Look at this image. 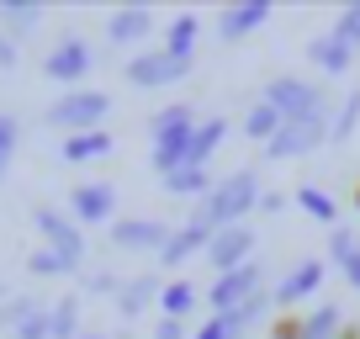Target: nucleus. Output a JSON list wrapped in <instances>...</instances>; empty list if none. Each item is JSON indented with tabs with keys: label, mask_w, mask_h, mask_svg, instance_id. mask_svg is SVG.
I'll use <instances>...</instances> for the list:
<instances>
[{
	"label": "nucleus",
	"mask_w": 360,
	"mask_h": 339,
	"mask_svg": "<svg viewBox=\"0 0 360 339\" xmlns=\"http://www.w3.org/2000/svg\"><path fill=\"white\" fill-rule=\"evenodd\" d=\"M249 207H259V175H255V170H233V175H223V181L196 202L191 223L207 228V234H223V228L244 223Z\"/></svg>",
	"instance_id": "1"
},
{
	"label": "nucleus",
	"mask_w": 360,
	"mask_h": 339,
	"mask_svg": "<svg viewBox=\"0 0 360 339\" xmlns=\"http://www.w3.org/2000/svg\"><path fill=\"white\" fill-rule=\"evenodd\" d=\"M191 133H196V106L191 101H175V106H165V112L148 117V165L159 170V181L186 165Z\"/></svg>",
	"instance_id": "2"
},
{
	"label": "nucleus",
	"mask_w": 360,
	"mask_h": 339,
	"mask_svg": "<svg viewBox=\"0 0 360 339\" xmlns=\"http://www.w3.org/2000/svg\"><path fill=\"white\" fill-rule=\"evenodd\" d=\"M259 101H270L276 112L286 117V122H297V117H328V106H334V96L318 91L313 79H297V75H276L265 85V96Z\"/></svg>",
	"instance_id": "3"
},
{
	"label": "nucleus",
	"mask_w": 360,
	"mask_h": 339,
	"mask_svg": "<svg viewBox=\"0 0 360 339\" xmlns=\"http://www.w3.org/2000/svg\"><path fill=\"white\" fill-rule=\"evenodd\" d=\"M106 112H112V96L106 91H64L48 106V122L64 127V138H69V133H96Z\"/></svg>",
	"instance_id": "4"
},
{
	"label": "nucleus",
	"mask_w": 360,
	"mask_h": 339,
	"mask_svg": "<svg viewBox=\"0 0 360 339\" xmlns=\"http://www.w3.org/2000/svg\"><path fill=\"white\" fill-rule=\"evenodd\" d=\"M122 75L133 79V85H143V91H165V85L191 75V58H175V53H165V48H143V53L127 58Z\"/></svg>",
	"instance_id": "5"
},
{
	"label": "nucleus",
	"mask_w": 360,
	"mask_h": 339,
	"mask_svg": "<svg viewBox=\"0 0 360 339\" xmlns=\"http://www.w3.org/2000/svg\"><path fill=\"white\" fill-rule=\"evenodd\" d=\"M32 223H37V234H43V249H53L58 260H69L79 271V260H85V234H79L75 217H64L58 207H37Z\"/></svg>",
	"instance_id": "6"
},
{
	"label": "nucleus",
	"mask_w": 360,
	"mask_h": 339,
	"mask_svg": "<svg viewBox=\"0 0 360 339\" xmlns=\"http://www.w3.org/2000/svg\"><path fill=\"white\" fill-rule=\"evenodd\" d=\"M328 117H297V122H281V133L265 143V154L270 159H302V154H313V148H323L328 143Z\"/></svg>",
	"instance_id": "7"
},
{
	"label": "nucleus",
	"mask_w": 360,
	"mask_h": 339,
	"mask_svg": "<svg viewBox=\"0 0 360 339\" xmlns=\"http://www.w3.org/2000/svg\"><path fill=\"white\" fill-rule=\"evenodd\" d=\"M255 297H259V260H249L244 271H228V276H217V281L207 286V318H223V313H233V307L255 302Z\"/></svg>",
	"instance_id": "8"
},
{
	"label": "nucleus",
	"mask_w": 360,
	"mask_h": 339,
	"mask_svg": "<svg viewBox=\"0 0 360 339\" xmlns=\"http://www.w3.org/2000/svg\"><path fill=\"white\" fill-rule=\"evenodd\" d=\"M69 217H75L79 228L85 223H117V186L112 181H79L75 191H69Z\"/></svg>",
	"instance_id": "9"
},
{
	"label": "nucleus",
	"mask_w": 360,
	"mask_h": 339,
	"mask_svg": "<svg viewBox=\"0 0 360 339\" xmlns=\"http://www.w3.org/2000/svg\"><path fill=\"white\" fill-rule=\"evenodd\" d=\"M255 228L249 223H238V228H223V234H212V244H207V265H212L217 276H228V271H244L249 265V255H255Z\"/></svg>",
	"instance_id": "10"
},
{
	"label": "nucleus",
	"mask_w": 360,
	"mask_h": 339,
	"mask_svg": "<svg viewBox=\"0 0 360 339\" xmlns=\"http://www.w3.org/2000/svg\"><path fill=\"white\" fill-rule=\"evenodd\" d=\"M169 234H175V228L165 223V217H117L112 223V244L117 249H138V255H159V249L169 244Z\"/></svg>",
	"instance_id": "11"
},
{
	"label": "nucleus",
	"mask_w": 360,
	"mask_h": 339,
	"mask_svg": "<svg viewBox=\"0 0 360 339\" xmlns=\"http://www.w3.org/2000/svg\"><path fill=\"white\" fill-rule=\"evenodd\" d=\"M90 64H96V53H90L79 37H64L58 48H48V53H43V75L58 79V85H79V79L90 75Z\"/></svg>",
	"instance_id": "12"
},
{
	"label": "nucleus",
	"mask_w": 360,
	"mask_h": 339,
	"mask_svg": "<svg viewBox=\"0 0 360 339\" xmlns=\"http://www.w3.org/2000/svg\"><path fill=\"white\" fill-rule=\"evenodd\" d=\"M318 286H323V260H297L292 271L281 276V286L270 292V302L281 307V313H292V302H302V297H313Z\"/></svg>",
	"instance_id": "13"
},
{
	"label": "nucleus",
	"mask_w": 360,
	"mask_h": 339,
	"mask_svg": "<svg viewBox=\"0 0 360 339\" xmlns=\"http://www.w3.org/2000/svg\"><path fill=\"white\" fill-rule=\"evenodd\" d=\"M0 324H11V339H53V324H48V307L32 302V297H16Z\"/></svg>",
	"instance_id": "14"
},
{
	"label": "nucleus",
	"mask_w": 360,
	"mask_h": 339,
	"mask_svg": "<svg viewBox=\"0 0 360 339\" xmlns=\"http://www.w3.org/2000/svg\"><path fill=\"white\" fill-rule=\"evenodd\" d=\"M355 53H360V48L349 43L345 32H318L313 43H307V58H313L323 75H345V69L355 64Z\"/></svg>",
	"instance_id": "15"
},
{
	"label": "nucleus",
	"mask_w": 360,
	"mask_h": 339,
	"mask_svg": "<svg viewBox=\"0 0 360 339\" xmlns=\"http://www.w3.org/2000/svg\"><path fill=\"white\" fill-rule=\"evenodd\" d=\"M265 22H270V6H265V0H249V6H228V11L217 16V37H223V43H238V37L259 32Z\"/></svg>",
	"instance_id": "16"
},
{
	"label": "nucleus",
	"mask_w": 360,
	"mask_h": 339,
	"mask_svg": "<svg viewBox=\"0 0 360 339\" xmlns=\"http://www.w3.org/2000/svg\"><path fill=\"white\" fill-rule=\"evenodd\" d=\"M148 32H154V11H148V6H122V11L106 16V37H112V43H122V48L143 43Z\"/></svg>",
	"instance_id": "17"
},
{
	"label": "nucleus",
	"mask_w": 360,
	"mask_h": 339,
	"mask_svg": "<svg viewBox=\"0 0 360 339\" xmlns=\"http://www.w3.org/2000/svg\"><path fill=\"white\" fill-rule=\"evenodd\" d=\"M207 244H212V234H207V228L180 223L175 234H169V244L159 249V265H165V271H175V265H186L191 255H207Z\"/></svg>",
	"instance_id": "18"
},
{
	"label": "nucleus",
	"mask_w": 360,
	"mask_h": 339,
	"mask_svg": "<svg viewBox=\"0 0 360 339\" xmlns=\"http://www.w3.org/2000/svg\"><path fill=\"white\" fill-rule=\"evenodd\" d=\"M228 138V117H207V122H196V133H191V148H186V165H196V170H207V159L217 154V143ZM180 165V170H186Z\"/></svg>",
	"instance_id": "19"
},
{
	"label": "nucleus",
	"mask_w": 360,
	"mask_h": 339,
	"mask_svg": "<svg viewBox=\"0 0 360 339\" xmlns=\"http://www.w3.org/2000/svg\"><path fill=\"white\" fill-rule=\"evenodd\" d=\"M101 154H112V133H69L64 143H58V159L64 165H85V159H101Z\"/></svg>",
	"instance_id": "20"
},
{
	"label": "nucleus",
	"mask_w": 360,
	"mask_h": 339,
	"mask_svg": "<svg viewBox=\"0 0 360 339\" xmlns=\"http://www.w3.org/2000/svg\"><path fill=\"white\" fill-rule=\"evenodd\" d=\"M196 37H202V16H196V11H180L175 22L165 27V53L191 58V53H196Z\"/></svg>",
	"instance_id": "21"
},
{
	"label": "nucleus",
	"mask_w": 360,
	"mask_h": 339,
	"mask_svg": "<svg viewBox=\"0 0 360 339\" xmlns=\"http://www.w3.org/2000/svg\"><path fill=\"white\" fill-rule=\"evenodd\" d=\"M159 292H165V286H159V276H133V281L117 292V313H122V318H138Z\"/></svg>",
	"instance_id": "22"
},
{
	"label": "nucleus",
	"mask_w": 360,
	"mask_h": 339,
	"mask_svg": "<svg viewBox=\"0 0 360 339\" xmlns=\"http://www.w3.org/2000/svg\"><path fill=\"white\" fill-rule=\"evenodd\" d=\"M281 122H286V117L276 112L270 101H255V106L244 112V138H255V143H270V138L281 133Z\"/></svg>",
	"instance_id": "23"
},
{
	"label": "nucleus",
	"mask_w": 360,
	"mask_h": 339,
	"mask_svg": "<svg viewBox=\"0 0 360 339\" xmlns=\"http://www.w3.org/2000/svg\"><path fill=\"white\" fill-rule=\"evenodd\" d=\"M292 202L302 207V212H313L318 223L328 228V234H334V228H339V202H334V196H328V191H318V186H297V196H292Z\"/></svg>",
	"instance_id": "24"
},
{
	"label": "nucleus",
	"mask_w": 360,
	"mask_h": 339,
	"mask_svg": "<svg viewBox=\"0 0 360 339\" xmlns=\"http://www.w3.org/2000/svg\"><path fill=\"white\" fill-rule=\"evenodd\" d=\"M212 186H217V181H207V170H196V165L165 175V191H169V196H207Z\"/></svg>",
	"instance_id": "25"
},
{
	"label": "nucleus",
	"mask_w": 360,
	"mask_h": 339,
	"mask_svg": "<svg viewBox=\"0 0 360 339\" xmlns=\"http://www.w3.org/2000/svg\"><path fill=\"white\" fill-rule=\"evenodd\" d=\"M48 324H53V339H79V297H58L48 307Z\"/></svg>",
	"instance_id": "26"
},
{
	"label": "nucleus",
	"mask_w": 360,
	"mask_h": 339,
	"mask_svg": "<svg viewBox=\"0 0 360 339\" xmlns=\"http://www.w3.org/2000/svg\"><path fill=\"white\" fill-rule=\"evenodd\" d=\"M196 307V286L191 281H169L165 292H159V313L165 318H186Z\"/></svg>",
	"instance_id": "27"
},
{
	"label": "nucleus",
	"mask_w": 360,
	"mask_h": 339,
	"mask_svg": "<svg viewBox=\"0 0 360 339\" xmlns=\"http://www.w3.org/2000/svg\"><path fill=\"white\" fill-rule=\"evenodd\" d=\"M43 22V6H27V0H6L0 6V27L6 32H27V27Z\"/></svg>",
	"instance_id": "28"
},
{
	"label": "nucleus",
	"mask_w": 360,
	"mask_h": 339,
	"mask_svg": "<svg viewBox=\"0 0 360 339\" xmlns=\"http://www.w3.org/2000/svg\"><path fill=\"white\" fill-rule=\"evenodd\" d=\"M339 324H345V313H339V302H318L313 313H307V339H334Z\"/></svg>",
	"instance_id": "29"
},
{
	"label": "nucleus",
	"mask_w": 360,
	"mask_h": 339,
	"mask_svg": "<svg viewBox=\"0 0 360 339\" xmlns=\"http://www.w3.org/2000/svg\"><path fill=\"white\" fill-rule=\"evenodd\" d=\"M16 148H22V122L11 112H0V181H6V170H11Z\"/></svg>",
	"instance_id": "30"
},
{
	"label": "nucleus",
	"mask_w": 360,
	"mask_h": 339,
	"mask_svg": "<svg viewBox=\"0 0 360 339\" xmlns=\"http://www.w3.org/2000/svg\"><path fill=\"white\" fill-rule=\"evenodd\" d=\"M27 271H32V276H75V265H69V260H58L53 249H43V244H37L32 255H27Z\"/></svg>",
	"instance_id": "31"
},
{
	"label": "nucleus",
	"mask_w": 360,
	"mask_h": 339,
	"mask_svg": "<svg viewBox=\"0 0 360 339\" xmlns=\"http://www.w3.org/2000/svg\"><path fill=\"white\" fill-rule=\"evenodd\" d=\"M270 339H307V313H276L270 318Z\"/></svg>",
	"instance_id": "32"
},
{
	"label": "nucleus",
	"mask_w": 360,
	"mask_h": 339,
	"mask_svg": "<svg viewBox=\"0 0 360 339\" xmlns=\"http://www.w3.org/2000/svg\"><path fill=\"white\" fill-rule=\"evenodd\" d=\"M355 122H360V91H349L345 106H339V117H334V143H345V138L355 133Z\"/></svg>",
	"instance_id": "33"
},
{
	"label": "nucleus",
	"mask_w": 360,
	"mask_h": 339,
	"mask_svg": "<svg viewBox=\"0 0 360 339\" xmlns=\"http://www.w3.org/2000/svg\"><path fill=\"white\" fill-rule=\"evenodd\" d=\"M355 249H360V238H355V228H345V223H339V228H334V234H328V260H334V265H345V260H349V255H355Z\"/></svg>",
	"instance_id": "34"
},
{
	"label": "nucleus",
	"mask_w": 360,
	"mask_h": 339,
	"mask_svg": "<svg viewBox=\"0 0 360 339\" xmlns=\"http://www.w3.org/2000/svg\"><path fill=\"white\" fill-rule=\"evenodd\" d=\"M334 32H345V37H349V43H355V48H360V0H355V6H345V11H339V22H334Z\"/></svg>",
	"instance_id": "35"
},
{
	"label": "nucleus",
	"mask_w": 360,
	"mask_h": 339,
	"mask_svg": "<svg viewBox=\"0 0 360 339\" xmlns=\"http://www.w3.org/2000/svg\"><path fill=\"white\" fill-rule=\"evenodd\" d=\"M154 339H186V324H180V318H159Z\"/></svg>",
	"instance_id": "36"
},
{
	"label": "nucleus",
	"mask_w": 360,
	"mask_h": 339,
	"mask_svg": "<svg viewBox=\"0 0 360 339\" xmlns=\"http://www.w3.org/2000/svg\"><path fill=\"white\" fill-rule=\"evenodd\" d=\"M339 271H345V281H349V286H355V292H360V249H355V255H349L345 265H339Z\"/></svg>",
	"instance_id": "37"
},
{
	"label": "nucleus",
	"mask_w": 360,
	"mask_h": 339,
	"mask_svg": "<svg viewBox=\"0 0 360 339\" xmlns=\"http://www.w3.org/2000/svg\"><path fill=\"white\" fill-rule=\"evenodd\" d=\"M11 64H16V43L0 32V69H11Z\"/></svg>",
	"instance_id": "38"
},
{
	"label": "nucleus",
	"mask_w": 360,
	"mask_h": 339,
	"mask_svg": "<svg viewBox=\"0 0 360 339\" xmlns=\"http://www.w3.org/2000/svg\"><path fill=\"white\" fill-rule=\"evenodd\" d=\"M259 212H281V191H265V196H259Z\"/></svg>",
	"instance_id": "39"
},
{
	"label": "nucleus",
	"mask_w": 360,
	"mask_h": 339,
	"mask_svg": "<svg viewBox=\"0 0 360 339\" xmlns=\"http://www.w3.org/2000/svg\"><path fill=\"white\" fill-rule=\"evenodd\" d=\"M339 339H360V328H345V334H339Z\"/></svg>",
	"instance_id": "40"
},
{
	"label": "nucleus",
	"mask_w": 360,
	"mask_h": 339,
	"mask_svg": "<svg viewBox=\"0 0 360 339\" xmlns=\"http://www.w3.org/2000/svg\"><path fill=\"white\" fill-rule=\"evenodd\" d=\"M79 339H106V334H79Z\"/></svg>",
	"instance_id": "41"
},
{
	"label": "nucleus",
	"mask_w": 360,
	"mask_h": 339,
	"mask_svg": "<svg viewBox=\"0 0 360 339\" xmlns=\"http://www.w3.org/2000/svg\"><path fill=\"white\" fill-rule=\"evenodd\" d=\"M355 212H360V186H355Z\"/></svg>",
	"instance_id": "42"
}]
</instances>
